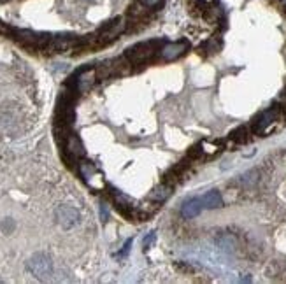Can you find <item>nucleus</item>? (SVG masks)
Returning <instances> with one entry per match:
<instances>
[{"mask_svg":"<svg viewBox=\"0 0 286 284\" xmlns=\"http://www.w3.org/2000/svg\"><path fill=\"white\" fill-rule=\"evenodd\" d=\"M56 220L58 223L63 226V228H72L79 223V212L74 209V207L68 205H60L56 209Z\"/></svg>","mask_w":286,"mask_h":284,"instance_id":"nucleus-4","label":"nucleus"},{"mask_svg":"<svg viewBox=\"0 0 286 284\" xmlns=\"http://www.w3.org/2000/svg\"><path fill=\"white\" fill-rule=\"evenodd\" d=\"M200 148L204 155H214V153L220 151V144H216V142H202Z\"/></svg>","mask_w":286,"mask_h":284,"instance_id":"nucleus-15","label":"nucleus"},{"mask_svg":"<svg viewBox=\"0 0 286 284\" xmlns=\"http://www.w3.org/2000/svg\"><path fill=\"white\" fill-rule=\"evenodd\" d=\"M28 270L32 272L33 275H37V277L46 279L48 275H51V270H53L51 260L46 255H35L28 262Z\"/></svg>","mask_w":286,"mask_h":284,"instance_id":"nucleus-3","label":"nucleus"},{"mask_svg":"<svg viewBox=\"0 0 286 284\" xmlns=\"http://www.w3.org/2000/svg\"><path fill=\"white\" fill-rule=\"evenodd\" d=\"M95 79H97V72H95L93 68H85L83 72L76 74V88H78V93H86L95 84Z\"/></svg>","mask_w":286,"mask_h":284,"instance_id":"nucleus-6","label":"nucleus"},{"mask_svg":"<svg viewBox=\"0 0 286 284\" xmlns=\"http://www.w3.org/2000/svg\"><path fill=\"white\" fill-rule=\"evenodd\" d=\"M95 72H97V79H108V78H113V76H114L113 61H111V60L102 61V63L98 65L97 68H95Z\"/></svg>","mask_w":286,"mask_h":284,"instance_id":"nucleus-12","label":"nucleus"},{"mask_svg":"<svg viewBox=\"0 0 286 284\" xmlns=\"http://www.w3.org/2000/svg\"><path fill=\"white\" fill-rule=\"evenodd\" d=\"M14 30L11 28V26H7L6 23L0 21V36H6V33H13Z\"/></svg>","mask_w":286,"mask_h":284,"instance_id":"nucleus-17","label":"nucleus"},{"mask_svg":"<svg viewBox=\"0 0 286 284\" xmlns=\"http://www.w3.org/2000/svg\"><path fill=\"white\" fill-rule=\"evenodd\" d=\"M63 146H65V151L70 153V155H74L76 158H83V156H85V148H83L79 137H76L74 133H70V135L67 137V140Z\"/></svg>","mask_w":286,"mask_h":284,"instance_id":"nucleus-9","label":"nucleus"},{"mask_svg":"<svg viewBox=\"0 0 286 284\" xmlns=\"http://www.w3.org/2000/svg\"><path fill=\"white\" fill-rule=\"evenodd\" d=\"M281 120V107H270V109L264 111L262 114H258L257 118L251 123V132L262 135L270 130V126L276 125V121Z\"/></svg>","mask_w":286,"mask_h":284,"instance_id":"nucleus-2","label":"nucleus"},{"mask_svg":"<svg viewBox=\"0 0 286 284\" xmlns=\"http://www.w3.org/2000/svg\"><path fill=\"white\" fill-rule=\"evenodd\" d=\"M170 193H172V186L162 183L160 186H156L155 190L150 193V200H153L156 203H162V202H165L167 198L170 197Z\"/></svg>","mask_w":286,"mask_h":284,"instance_id":"nucleus-10","label":"nucleus"},{"mask_svg":"<svg viewBox=\"0 0 286 284\" xmlns=\"http://www.w3.org/2000/svg\"><path fill=\"white\" fill-rule=\"evenodd\" d=\"M202 203H204L205 209H220L223 205V198L216 190H211L202 197Z\"/></svg>","mask_w":286,"mask_h":284,"instance_id":"nucleus-11","label":"nucleus"},{"mask_svg":"<svg viewBox=\"0 0 286 284\" xmlns=\"http://www.w3.org/2000/svg\"><path fill=\"white\" fill-rule=\"evenodd\" d=\"M186 51H188V44H186L185 41H183V42H170V44H163V48L160 49V53H162V58L167 60V61L179 58V56H183Z\"/></svg>","mask_w":286,"mask_h":284,"instance_id":"nucleus-5","label":"nucleus"},{"mask_svg":"<svg viewBox=\"0 0 286 284\" xmlns=\"http://www.w3.org/2000/svg\"><path fill=\"white\" fill-rule=\"evenodd\" d=\"M204 209V203H202V198H192V200H186L181 207V214L186 220H192L195 218L200 210Z\"/></svg>","mask_w":286,"mask_h":284,"instance_id":"nucleus-8","label":"nucleus"},{"mask_svg":"<svg viewBox=\"0 0 286 284\" xmlns=\"http://www.w3.org/2000/svg\"><path fill=\"white\" fill-rule=\"evenodd\" d=\"M13 221H4V225H2V228L4 230H13Z\"/></svg>","mask_w":286,"mask_h":284,"instance_id":"nucleus-21","label":"nucleus"},{"mask_svg":"<svg viewBox=\"0 0 286 284\" xmlns=\"http://www.w3.org/2000/svg\"><path fill=\"white\" fill-rule=\"evenodd\" d=\"M102 220H108V209H105V203H102Z\"/></svg>","mask_w":286,"mask_h":284,"instance_id":"nucleus-22","label":"nucleus"},{"mask_svg":"<svg viewBox=\"0 0 286 284\" xmlns=\"http://www.w3.org/2000/svg\"><path fill=\"white\" fill-rule=\"evenodd\" d=\"M130 244H132V240H127L123 245V251H121V256H127L128 255V251H130Z\"/></svg>","mask_w":286,"mask_h":284,"instance_id":"nucleus-20","label":"nucleus"},{"mask_svg":"<svg viewBox=\"0 0 286 284\" xmlns=\"http://www.w3.org/2000/svg\"><path fill=\"white\" fill-rule=\"evenodd\" d=\"M284 95H286V91H284Z\"/></svg>","mask_w":286,"mask_h":284,"instance_id":"nucleus-23","label":"nucleus"},{"mask_svg":"<svg viewBox=\"0 0 286 284\" xmlns=\"http://www.w3.org/2000/svg\"><path fill=\"white\" fill-rule=\"evenodd\" d=\"M220 48H221L220 39H212L204 44V49H207V53H216V51H220Z\"/></svg>","mask_w":286,"mask_h":284,"instance_id":"nucleus-16","label":"nucleus"},{"mask_svg":"<svg viewBox=\"0 0 286 284\" xmlns=\"http://www.w3.org/2000/svg\"><path fill=\"white\" fill-rule=\"evenodd\" d=\"M251 137V132L247 126H239V128H235L234 132L230 133V139L234 142H237V144H244V142H247Z\"/></svg>","mask_w":286,"mask_h":284,"instance_id":"nucleus-13","label":"nucleus"},{"mask_svg":"<svg viewBox=\"0 0 286 284\" xmlns=\"http://www.w3.org/2000/svg\"><path fill=\"white\" fill-rule=\"evenodd\" d=\"M140 2H142L144 6H148V7H151V9H153V7L160 6V2H162V0H140Z\"/></svg>","mask_w":286,"mask_h":284,"instance_id":"nucleus-18","label":"nucleus"},{"mask_svg":"<svg viewBox=\"0 0 286 284\" xmlns=\"http://www.w3.org/2000/svg\"><path fill=\"white\" fill-rule=\"evenodd\" d=\"M218 244L223 249H227V251H234V249L237 247V240H235L232 235H223L221 239H218Z\"/></svg>","mask_w":286,"mask_h":284,"instance_id":"nucleus-14","label":"nucleus"},{"mask_svg":"<svg viewBox=\"0 0 286 284\" xmlns=\"http://www.w3.org/2000/svg\"><path fill=\"white\" fill-rule=\"evenodd\" d=\"M153 242H155V233H151V235H148L146 239H144V249H148Z\"/></svg>","mask_w":286,"mask_h":284,"instance_id":"nucleus-19","label":"nucleus"},{"mask_svg":"<svg viewBox=\"0 0 286 284\" xmlns=\"http://www.w3.org/2000/svg\"><path fill=\"white\" fill-rule=\"evenodd\" d=\"M163 48L162 41H151V42H140L125 51V56L132 61V65H142L150 61L160 49Z\"/></svg>","mask_w":286,"mask_h":284,"instance_id":"nucleus-1","label":"nucleus"},{"mask_svg":"<svg viewBox=\"0 0 286 284\" xmlns=\"http://www.w3.org/2000/svg\"><path fill=\"white\" fill-rule=\"evenodd\" d=\"M186 170H188V162L183 160V162H179L177 165H174L170 170H167V174L163 175V183L169 184V186H174V184H177L181 181V178L186 174Z\"/></svg>","mask_w":286,"mask_h":284,"instance_id":"nucleus-7","label":"nucleus"}]
</instances>
